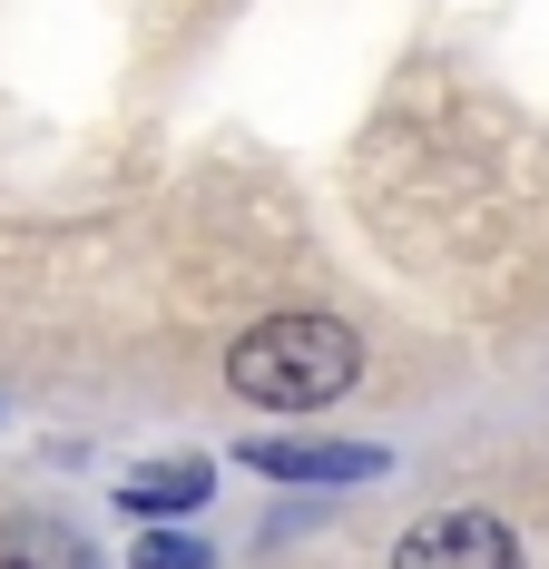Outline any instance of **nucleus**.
I'll use <instances>...</instances> for the list:
<instances>
[{"instance_id":"obj_5","label":"nucleus","mask_w":549,"mask_h":569,"mask_svg":"<svg viewBox=\"0 0 549 569\" xmlns=\"http://www.w3.org/2000/svg\"><path fill=\"white\" fill-rule=\"evenodd\" d=\"M0 569H79V550L59 540L50 520H20V530L0 540Z\"/></svg>"},{"instance_id":"obj_4","label":"nucleus","mask_w":549,"mask_h":569,"mask_svg":"<svg viewBox=\"0 0 549 569\" xmlns=\"http://www.w3.org/2000/svg\"><path fill=\"white\" fill-rule=\"evenodd\" d=\"M118 501H128V511H197V501H207V461H158V471H138Z\"/></svg>"},{"instance_id":"obj_2","label":"nucleus","mask_w":549,"mask_h":569,"mask_svg":"<svg viewBox=\"0 0 549 569\" xmlns=\"http://www.w3.org/2000/svg\"><path fill=\"white\" fill-rule=\"evenodd\" d=\"M392 569H520V540L491 511H432V520L402 530Z\"/></svg>"},{"instance_id":"obj_6","label":"nucleus","mask_w":549,"mask_h":569,"mask_svg":"<svg viewBox=\"0 0 549 569\" xmlns=\"http://www.w3.org/2000/svg\"><path fill=\"white\" fill-rule=\"evenodd\" d=\"M128 569H207V550H197L187 530H148V540H138V560H128Z\"/></svg>"},{"instance_id":"obj_1","label":"nucleus","mask_w":549,"mask_h":569,"mask_svg":"<svg viewBox=\"0 0 549 569\" xmlns=\"http://www.w3.org/2000/svg\"><path fill=\"white\" fill-rule=\"evenodd\" d=\"M353 373H363V343L333 315H266L226 353V383L266 412H325V402L353 393Z\"/></svg>"},{"instance_id":"obj_3","label":"nucleus","mask_w":549,"mask_h":569,"mask_svg":"<svg viewBox=\"0 0 549 569\" xmlns=\"http://www.w3.org/2000/svg\"><path fill=\"white\" fill-rule=\"evenodd\" d=\"M246 471H274V481H373V471H392L373 442H246Z\"/></svg>"}]
</instances>
